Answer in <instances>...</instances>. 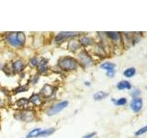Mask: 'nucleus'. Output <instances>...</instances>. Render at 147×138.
I'll use <instances>...</instances> for the list:
<instances>
[{"instance_id": "5701e85b", "label": "nucleus", "mask_w": 147, "mask_h": 138, "mask_svg": "<svg viewBox=\"0 0 147 138\" xmlns=\"http://www.w3.org/2000/svg\"><path fill=\"white\" fill-rule=\"evenodd\" d=\"M30 66H38V60H37V58H32L30 60Z\"/></svg>"}, {"instance_id": "39448f33", "label": "nucleus", "mask_w": 147, "mask_h": 138, "mask_svg": "<svg viewBox=\"0 0 147 138\" xmlns=\"http://www.w3.org/2000/svg\"><path fill=\"white\" fill-rule=\"evenodd\" d=\"M75 32H60V33L55 37V41L56 43H60V41H63L65 38H69V37L75 36Z\"/></svg>"}, {"instance_id": "4468645a", "label": "nucleus", "mask_w": 147, "mask_h": 138, "mask_svg": "<svg viewBox=\"0 0 147 138\" xmlns=\"http://www.w3.org/2000/svg\"><path fill=\"white\" fill-rule=\"evenodd\" d=\"M41 132V129L40 128H36L34 130L30 131L29 133H28V135L26 136V138H33V137H38L39 133Z\"/></svg>"}, {"instance_id": "aec40b11", "label": "nucleus", "mask_w": 147, "mask_h": 138, "mask_svg": "<svg viewBox=\"0 0 147 138\" xmlns=\"http://www.w3.org/2000/svg\"><path fill=\"white\" fill-rule=\"evenodd\" d=\"M28 102H29V100L27 99H20L17 101V104L20 106V107H24V106L28 104Z\"/></svg>"}, {"instance_id": "6ab92c4d", "label": "nucleus", "mask_w": 147, "mask_h": 138, "mask_svg": "<svg viewBox=\"0 0 147 138\" xmlns=\"http://www.w3.org/2000/svg\"><path fill=\"white\" fill-rule=\"evenodd\" d=\"M28 90V87L26 86H20V87H16L15 89H14V93L17 94V93H21V92H24Z\"/></svg>"}, {"instance_id": "ddd939ff", "label": "nucleus", "mask_w": 147, "mask_h": 138, "mask_svg": "<svg viewBox=\"0 0 147 138\" xmlns=\"http://www.w3.org/2000/svg\"><path fill=\"white\" fill-rule=\"evenodd\" d=\"M17 40H18V45H23L25 43V41H26V36L23 32H17Z\"/></svg>"}, {"instance_id": "0eeeda50", "label": "nucleus", "mask_w": 147, "mask_h": 138, "mask_svg": "<svg viewBox=\"0 0 147 138\" xmlns=\"http://www.w3.org/2000/svg\"><path fill=\"white\" fill-rule=\"evenodd\" d=\"M7 41L12 46H18V43L17 40V32H12L7 36Z\"/></svg>"}, {"instance_id": "7ed1b4c3", "label": "nucleus", "mask_w": 147, "mask_h": 138, "mask_svg": "<svg viewBox=\"0 0 147 138\" xmlns=\"http://www.w3.org/2000/svg\"><path fill=\"white\" fill-rule=\"evenodd\" d=\"M142 108V100L140 98H135L131 102V109L134 112H139Z\"/></svg>"}, {"instance_id": "1a4fd4ad", "label": "nucleus", "mask_w": 147, "mask_h": 138, "mask_svg": "<svg viewBox=\"0 0 147 138\" xmlns=\"http://www.w3.org/2000/svg\"><path fill=\"white\" fill-rule=\"evenodd\" d=\"M24 68V64L22 63L21 60H17L13 63V69L16 72H21Z\"/></svg>"}, {"instance_id": "f257e3e1", "label": "nucleus", "mask_w": 147, "mask_h": 138, "mask_svg": "<svg viewBox=\"0 0 147 138\" xmlns=\"http://www.w3.org/2000/svg\"><path fill=\"white\" fill-rule=\"evenodd\" d=\"M59 66L62 70L64 71H72L77 67V62L73 57L65 56L62 57L59 60Z\"/></svg>"}, {"instance_id": "f3484780", "label": "nucleus", "mask_w": 147, "mask_h": 138, "mask_svg": "<svg viewBox=\"0 0 147 138\" xmlns=\"http://www.w3.org/2000/svg\"><path fill=\"white\" fill-rule=\"evenodd\" d=\"M112 101H113V103L117 106H122V105H125L127 103V99L125 98H121L117 100L115 99H112Z\"/></svg>"}, {"instance_id": "423d86ee", "label": "nucleus", "mask_w": 147, "mask_h": 138, "mask_svg": "<svg viewBox=\"0 0 147 138\" xmlns=\"http://www.w3.org/2000/svg\"><path fill=\"white\" fill-rule=\"evenodd\" d=\"M80 62L82 64H84L86 66H90L91 63H92V59L90 58V56L88 54H87L86 52H83L80 53Z\"/></svg>"}, {"instance_id": "a211bd4d", "label": "nucleus", "mask_w": 147, "mask_h": 138, "mask_svg": "<svg viewBox=\"0 0 147 138\" xmlns=\"http://www.w3.org/2000/svg\"><path fill=\"white\" fill-rule=\"evenodd\" d=\"M107 35L113 41H119V34L118 32H107Z\"/></svg>"}, {"instance_id": "f8f14e48", "label": "nucleus", "mask_w": 147, "mask_h": 138, "mask_svg": "<svg viewBox=\"0 0 147 138\" xmlns=\"http://www.w3.org/2000/svg\"><path fill=\"white\" fill-rule=\"evenodd\" d=\"M55 132V129L54 128H50V129H45V130L41 131L38 137H44V136H49L51 135H53V133Z\"/></svg>"}, {"instance_id": "2eb2a0df", "label": "nucleus", "mask_w": 147, "mask_h": 138, "mask_svg": "<svg viewBox=\"0 0 147 138\" xmlns=\"http://www.w3.org/2000/svg\"><path fill=\"white\" fill-rule=\"evenodd\" d=\"M135 73H136L135 68L134 67H130V68H128V69H126L125 71H124L123 75L125 76L126 77H132L133 76L135 75Z\"/></svg>"}, {"instance_id": "bb28decb", "label": "nucleus", "mask_w": 147, "mask_h": 138, "mask_svg": "<svg viewBox=\"0 0 147 138\" xmlns=\"http://www.w3.org/2000/svg\"><path fill=\"white\" fill-rule=\"evenodd\" d=\"M85 84H86V86H89V84H90V83H89V82H86Z\"/></svg>"}, {"instance_id": "cd10ccee", "label": "nucleus", "mask_w": 147, "mask_h": 138, "mask_svg": "<svg viewBox=\"0 0 147 138\" xmlns=\"http://www.w3.org/2000/svg\"><path fill=\"white\" fill-rule=\"evenodd\" d=\"M2 104V100H1V99H0V105Z\"/></svg>"}, {"instance_id": "f03ea898", "label": "nucleus", "mask_w": 147, "mask_h": 138, "mask_svg": "<svg viewBox=\"0 0 147 138\" xmlns=\"http://www.w3.org/2000/svg\"><path fill=\"white\" fill-rule=\"evenodd\" d=\"M67 106H68V101L67 100L61 101V102L54 104L48 110V115H49V116H53V115L59 113L60 112H62V110L63 109H65Z\"/></svg>"}, {"instance_id": "a878e982", "label": "nucleus", "mask_w": 147, "mask_h": 138, "mask_svg": "<svg viewBox=\"0 0 147 138\" xmlns=\"http://www.w3.org/2000/svg\"><path fill=\"white\" fill-rule=\"evenodd\" d=\"M96 135V133H89V135H85L83 138H92L94 135Z\"/></svg>"}, {"instance_id": "9d476101", "label": "nucleus", "mask_w": 147, "mask_h": 138, "mask_svg": "<svg viewBox=\"0 0 147 138\" xmlns=\"http://www.w3.org/2000/svg\"><path fill=\"white\" fill-rule=\"evenodd\" d=\"M30 101L32 102L34 105L36 106H39L41 103V99H40V96L39 94H33L30 98Z\"/></svg>"}, {"instance_id": "b1692460", "label": "nucleus", "mask_w": 147, "mask_h": 138, "mask_svg": "<svg viewBox=\"0 0 147 138\" xmlns=\"http://www.w3.org/2000/svg\"><path fill=\"white\" fill-rule=\"evenodd\" d=\"M141 94V91L139 90V89H135L134 90V92H133V93H131V96L132 97H134V99L136 98V96H139Z\"/></svg>"}, {"instance_id": "6e6552de", "label": "nucleus", "mask_w": 147, "mask_h": 138, "mask_svg": "<svg viewBox=\"0 0 147 138\" xmlns=\"http://www.w3.org/2000/svg\"><path fill=\"white\" fill-rule=\"evenodd\" d=\"M117 87L119 90H123V89H131V85L130 82H128L126 80H122L121 82H119L117 84Z\"/></svg>"}, {"instance_id": "4be33fe9", "label": "nucleus", "mask_w": 147, "mask_h": 138, "mask_svg": "<svg viewBox=\"0 0 147 138\" xmlns=\"http://www.w3.org/2000/svg\"><path fill=\"white\" fill-rule=\"evenodd\" d=\"M147 132V125H145V126H144L142 128H141V129H139L136 133H135V135H137V136H139V135H144V133H146Z\"/></svg>"}, {"instance_id": "20e7f679", "label": "nucleus", "mask_w": 147, "mask_h": 138, "mask_svg": "<svg viewBox=\"0 0 147 138\" xmlns=\"http://www.w3.org/2000/svg\"><path fill=\"white\" fill-rule=\"evenodd\" d=\"M53 92H54V89L52 86L45 84L40 90V94L42 97H44V98H49V97H51L53 94Z\"/></svg>"}, {"instance_id": "dca6fc26", "label": "nucleus", "mask_w": 147, "mask_h": 138, "mask_svg": "<svg viewBox=\"0 0 147 138\" xmlns=\"http://www.w3.org/2000/svg\"><path fill=\"white\" fill-rule=\"evenodd\" d=\"M115 64L113 63H104L103 64H101L100 67L102 69H105V70L107 71H109V70H113V69L115 68Z\"/></svg>"}, {"instance_id": "393cba45", "label": "nucleus", "mask_w": 147, "mask_h": 138, "mask_svg": "<svg viewBox=\"0 0 147 138\" xmlns=\"http://www.w3.org/2000/svg\"><path fill=\"white\" fill-rule=\"evenodd\" d=\"M115 74V70L113 69V70H109V71H107V76H109V77H112L114 76Z\"/></svg>"}, {"instance_id": "412c9836", "label": "nucleus", "mask_w": 147, "mask_h": 138, "mask_svg": "<svg viewBox=\"0 0 147 138\" xmlns=\"http://www.w3.org/2000/svg\"><path fill=\"white\" fill-rule=\"evenodd\" d=\"M80 41H81V43H82L83 45H89V44L92 43L91 39L87 38V37H83Z\"/></svg>"}, {"instance_id": "9b49d317", "label": "nucleus", "mask_w": 147, "mask_h": 138, "mask_svg": "<svg viewBox=\"0 0 147 138\" xmlns=\"http://www.w3.org/2000/svg\"><path fill=\"white\" fill-rule=\"evenodd\" d=\"M109 96L108 93H106V92H103V91H98V92H96V93L94 94L93 96V98L95 100H101V99H103L105 98H107V97Z\"/></svg>"}]
</instances>
